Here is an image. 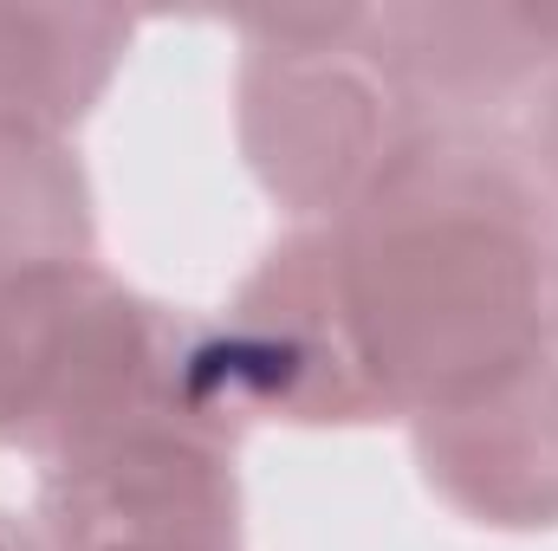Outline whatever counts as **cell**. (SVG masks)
<instances>
[{
  "mask_svg": "<svg viewBox=\"0 0 558 551\" xmlns=\"http://www.w3.org/2000/svg\"><path fill=\"white\" fill-rule=\"evenodd\" d=\"M558 201L513 131H435L279 234L208 318V403L247 428H377L553 351Z\"/></svg>",
  "mask_w": 558,
  "mask_h": 551,
  "instance_id": "cell-1",
  "label": "cell"
},
{
  "mask_svg": "<svg viewBox=\"0 0 558 551\" xmlns=\"http://www.w3.org/2000/svg\"><path fill=\"white\" fill-rule=\"evenodd\" d=\"M234 39V143L292 228L338 215L397 149L435 137L377 72L364 7L241 20Z\"/></svg>",
  "mask_w": 558,
  "mask_h": 551,
  "instance_id": "cell-2",
  "label": "cell"
},
{
  "mask_svg": "<svg viewBox=\"0 0 558 551\" xmlns=\"http://www.w3.org/2000/svg\"><path fill=\"white\" fill-rule=\"evenodd\" d=\"M46 551H247L241 467L228 441L149 428L39 467Z\"/></svg>",
  "mask_w": 558,
  "mask_h": 551,
  "instance_id": "cell-3",
  "label": "cell"
},
{
  "mask_svg": "<svg viewBox=\"0 0 558 551\" xmlns=\"http://www.w3.org/2000/svg\"><path fill=\"white\" fill-rule=\"evenodd\" d=\"M422 487L468 526L558 532V351L410 421Z\"/></svg>",
  "mask_w": 558,
  "mask_h": 551,
  "instance_id": "cell-4",
  "label": "cell"
},
{
  "mask_svg": "<svg viewBox=\"0 0 558 551\" xmlns=\"http://www.w3.org/2000/svg\"><path fill=\"white\" fill-rule=\"evenodd\" d=\"M137 20L111 7H0V118L72 137L124 72Z\"/></svg>",
  "mask_w": 558,
  "mask_h": 551,
  "instance_id": "cell-5",
  "label": "cell"
},
{
  "mask_svg": "<svg viewBox=\"0 0 558 551\" xmlns=\"http://www.w3.org/2000/svg\"><path fill=\"white\" fill-rule=\"evenodd\" d=\"M105 260L98 195L72 137L0 118V279Z\"/></svg>",
  "mask_w": 558,
  "mask_h": 551,
  "instance_id": "cell-6",
  "label": "cell"
},
{
  "mask_svg": "<svg viewBox=\"0 0 558 551\" xmlns=\"http://www.w3.org/2000/svg\"><path fill=\"white\" fill-rule=\"evenodd\" d=\"M513 143H520L526 169L539 175V188L558 201V65L539 78V91L526 98V111L513 118Z\"/></svg>",
  "mask_w": 558,
  "mask_h": 551,
  "instance_id": "cell-7",
  "label": "cell"
},
{
  "mask_svg": "<svg viewBox=\"0 0 558 551\" xmlns=\"http://www.w3.org/2000/svg\"><path fill=\"white\" fill-rule=\"evenodd\" d=\"M0 551H46V539H39V519H33V513L0 506Z\"/></svg>",
  "mask_w": 558,
  "mask_h": 551,
  "instance_id": "cell-8",
  "label": "cell"
},
{
  "mask_svg": "<svg viewBox=\"0 0 558 551\" xmlns=\"http://www.w3.org/2000/svg\"><path fill=\"white\" fill-rule=\"evenodd\" d=\"M553 351H558V273H553Z\"/></svg>",
  "mask_w": 558,
  "mask_h": 551,
  "instance_id": "cell-9",
  "label": "cell"
}]
</instances>
